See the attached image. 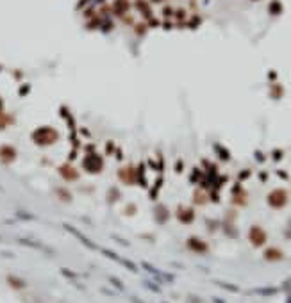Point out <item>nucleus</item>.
<instances>
[{"label": "nucleus", "instance_id": "f257e3e1", "mask_svg": "<svg viewBox=\"0 0 291 303\" xmlns=\"http://www.w3.org/2000/svg\"><path fill=\"white\" fill-rule=\"evenodd\" d=\"M14 157H16V153H14L13 146H2L0 148V159L4 160V162H13Z\"/></svg>", "mask_w": 291, "mask_h": 303}]
</instances>
